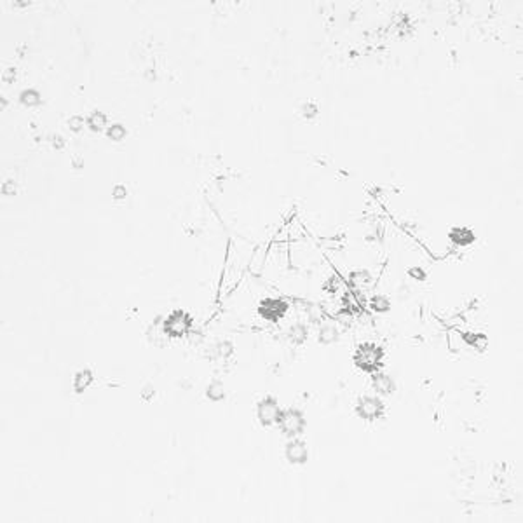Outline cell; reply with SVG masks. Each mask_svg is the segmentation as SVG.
I'll list each match as a JSON object with an SVG mask.
<instances>
[{
  "instance_id": "cell-6",
  "label": "cell",
  "mask_w": 523,
  "mask_h": 523,
  "mask_svg": "<svg viewBox=\"0 0 523 523\" xmlns=\"http://www.w3.org/2000/svg\"><path fill=\"white\" fill-rule=\"evenodd\" d=\"M288 310V303L279 298H265L260 302L259 312L267 321H279Z\"/></svg>"
},
{
  "instance_id": "cell-4",
  "label": "cell",
  "mask_w": 523,
  "mask_h": 523,
  "mask_svg": "<svg viewBox=\"0 0 523 523\" xmlns=\"http://www.w3.org/2000/svg\"><path fill=\"white\" fill-rule=\"evenodd\" d=\"M356 413L363 420H377L384 413L382 399L375 398V396H365V398L359 399L358 406H356Z\"/></svg>"
},
{
  "instance_id": "cell-12",
  "label": "cell",
  "mask_w": 523,
  "mask_h": 523,
  "mask_svg": "<svg viewBox=\"0 0 523 523\" xmlns=\"http://www.w3.org/2000/svg\"><path fill=\"white\" fill-rule=\"evenodd\" d=\"M86 124L89 126L91 131L98 133V131H101L105 126L108 124V119H107V115H105L101 110H94V112H91L89 117L86 119Z\"/></svg>"
},
{
  "instance_id": "cell-7",
  "label": "cell",
  "mask_w": 523,
  "mask_h": 523,
  "mask_svg": "<svg viewBox=\"0 0 523 523\" xmlns=\"http://www.w3.org/2000/svg\"><path fill=\"white\" fill-rule=\"evenodd\" d=\"M284 455L288 459V462L291 464H305L307 459H309V452H307V447L302 440H293L286 445V450Z\"/></svg>"
},
{
  "instance_id": "cell-15",
  "label": "cell",
  "mask_w": 523,
  "mask_h": 523,
  "mask_svg": "<svg viewBox=\"0 0 523 523\" xmlns=\"http://www.w3.org/2000/svg\"><path fill=\"white\" fill-rule=\"evenodd\" d=\"M288 337H289V340H291L293 344H302V342L307 338V328L303 326V324H300V323L293 324V326L289 328Z\"/></svg>"
},
{
  "instance_id": "cell-8",
  "label": "cell",
  "mask_w": 523,
  "mask_h": 523,
  "mask_svg": "<svg viewBox=\"0 0 523 523\" xmlns=\"http://www.w3.org/2000/svg\"><path fill=\"white\" fill-rule=\"evenodd\" d=\"M372 382H373L375 391L380 392V394H391V392H394V389H396V384H394V380H392V377L387 375V373H382V372L373 373Z\"/></svg>"
},
{
  "instance_id": "cell-26",
  "label": "cell",
  "mask_w": 523,
  "mask_h": 523,
  "mask_svg": "<svg viewBox=\"0 0 523 523\" xmlns=\"http://www.w3.org/2000/svg\"><path fill=\"white\" fill-rule=\"evenodd\" d=\"M154 386H150V384H147V386H145L143 387V391H141V398H143V399H147V401H148V399H150L152 398V396H154Z\"/></svg>"
},
{
  "instance_id": "cell-11",
  "label": "cell",
  "mask_w": 523,
  "mask_h": 523,
  "mask_svg": "<svg viewBox=\"0 0 523 523\" xmlns=\"http://www.w3.org/2000/svg\"><path fill=\"white\" fill-rule=\"evenodd\" d=\"M450 239L457 246H468V245H471V243L475 241V236H473V232L469 231V229L459 227V229H452Z\"/></svg>"
},
{
  "instance_id": "cell-14",
  "label": "cell",
  "mask_w": 523,
  "mask_h": 523,
  "mask_svg": "<svg viewBox=\"0 0 523 523\" xmlns=\"http://www.w3.org/2000/svg\"><path fill=\"white\" fill-rule=\"evenodd\" d=\"M206 398L211 401H222L225 398V387L222 384V380H213L210 384V387L206 389Z\"/></svg>"
},
{
  "instance_id": "cell-24",
  "label": "cell",
  "mask_w": 523,
  "mask_h": 523,
  "mask_svg": "<svg viewBox=\"0 0 523 523\" xmlns=\"http://www.w3.org/2000/svg\"><path fill=\"white\" fill-rule=\"evenodd\" d=\"M408 274L412 275L413 279H419V281H424V279H426V272H424L420 267L410 268V270H408Z\"/></svg>"
},
{
  "instance_id": "cell-13",
  "label": "cell",
  "mask_w": 523,
  "mask_h": 523,
  "mask_svg": "<svg viewBox=\"0 0 523 523\" xmlns=\"http://www.w3.org/2000/svg\"><path fill=\"white\" fill-rule=\"evenodd\" d=\"M19 103L24 107H37L40 103V93L35 89H24L19 93Z\"/></svg>"
},
{
  "instance_id": "cell-5",
  "label": "cell",
  "mask_w": 523,
  "mask_h": 523,
  "mask_svg": "<svg viewBox=\"0 0 523 523\" xmlns=\"http://www.w3.org/2000/svg\"><path fill=\"white\" fill-rule=\"evenodd\" d=\"M282 410L279 408L277 401L270 396L263 398L262 401L257 405V417H259L262 426H272L279 420V415H281Z\"/></svg>"
},
{
  "instance_id": "cell-25",
  "label": "cell",
  "mask_w": 523,
  "mask_h": 523,
  "mask_svg": "<svg viewBox=\"0 0 523 523\" xmlns=\"http://www.w3.org/2000/svg\"><path fill=\"white\" fill-rule=\"evenodd\" d=\"M309 317H310V321H312V323H317V321L321 319V309H319V307H316V305L310 307V309H309Z\"/></svg>"
},
{
  "instance_id": "cell-21",
  "label": "cell",
  "mask_w": 523,
  "mask_h": 523,
  "mask_svg": "<svg viewBox=\"0 0 523 523\" xmlns=\"http://www.w3.org/2000/svg\"><path fill=\"white\" fill-rule=\"evenodd\" d=\"M2 192L5 194V196H14V194H17V185L14 180H7L5 183H3L2 187Z\"/></svg>"
},
{
  "instance_id": "cell-16",
  "label": "cell",
  "mask_w": 523,
  "mask_h": 523,
  "mask_svg": "<svg viewBox=\"0 0 523 523\" xmlns=\"http://www.w3.org/2000/svg\"><path fill=\"white\" fill-rule=\"evenodd\" d=\"M370 307H372L375 312H387L391 309V302L386 295H375L370 300Z\"/></svg>"
},
{
  "instance_id": "cell-2",
  "label": "cell",
  "mask_w": 523,
  "mask_h": 523,
  "mask_svg": "<svg viewBox=\"0 0 523 523\" xmlns=\"http://www.w3.org/2000/svg\"><path fill=\"white\" fill-rule=\"evenodd\" d=\"M190 324H192V317L185 310H173L164 321H162V333L168 335V337H183L187 331L190 330Z\"/></svg>"
},
{
  "instance_id": "cell-9",
  "label": "cell",
  "mask_w": 523,
  "mask_h": 523,
  "mask_svg": "<svg viewBox=\"0 0 523 523\" xmlns=\"http://www.w3.org/2000/svg\"><path fill=\"white\" fill-rule=\"evenodd\" d=\"M93 380H94V373L91 372L89 368L80 370V372H77L75 377H73V389H75V392H84L93 384Z\"/></svg>"
},
{
  "instance_id": "cell-19",
  "label": "cell",
  "mask_w": 523,
  "mask_h": 523,
  "mask_svg": "<svg viewBox=\"0 0 523 523\" xmlns=\"http://www.w3.org/2000/svg\"><path fill=\"white\" fill-rule=\"evenodd\" d=\"M84 122H86V119H82L80 115H72V117L66 121V126H68V129L72 131V133H79V131L82 129Z\"/></svg>"
},
{
  "instance_id": "cell-18",
  "label": "cell",
  "mask_w": 523,
  "mask_h": 523,
  "mask_svg": "<svg viewBox=\"0 0 523 523\" xmlns=\"http://www.w3.org/2000/svg\"><path fill=\"white\" fill-rule=\"evenodd\" d=\"M351 281L354 282L356 286H358V284L361 286V284H366V282L372 281V275H370L368 272H365V270H356V272H352V274H351Z\"/></svg>"
},
{
  "instance_id": "cell-23",
  "label": "cell",
  "mask_w": 523,
  "mask_h": 523,
  "mask_svg": "<svg viewBox=\"0 0 523 523\" xmlns=\"http://www.w3.org/2000/svg\"><path fill=\"white\" fill-rule=\"evenodd\" d=\"M16 73H17L16 68H14V66H10V68H5L2 79L5 80V82H14V80H16Z\"/></svg>"
},
{
  "instance_id": "cell-10",
  "label": "cell",
  "mask_w": 523,
  "mask_h": 523,
  "mask_svg": "<svg viewBox=\"0 0 523 523\" xmlns=\"http://www.w3.org/2000/svg\"><path fill=\"white\" fill-rule=\"evenodd\" d=\"M317 340H319V344L323 345H330L333 344V342L338 340V330L335 324L328 323V324H323L319 330V333H317Z\"/></svg>"
},
{
  "instance_id": "cell-22",
  "label": "cell",
  "mask_w": 523,
  "mask_h": 523,
  "mask_svg": "<svg viewBox=\"0 0 523 523\" xmlns=\"http://www.w3.org/2000/svg\"><path fill=\"white\" fill-rule=\"evenodd\" d=\"M126 196H128V190H126L124 185H115V187H114V192H112V197H114L115 201L124 199Z\"/></svg>"
},
{
  "instance_id": "cell-3",
  "label": "cell",
  "mask_w": 523,
  "mask_h": 523,
  "mask_svg": "<svg viewBox=\"0 0 523 523\" xmlns=\"http://www.w3.org/2000/svg\"><path fill=\"white\" fill-rule=\"evenodd\" d=\"M279 429L282 431V434L289 438H295L298 434H302L305 431V417L300 410L295 408H289V410H282L281 415H279Z\"/></svg>"
},
{
  "instance_id": "cell-28",
  "label": "cell",
  "mask_w": 523,
  "mask_h": 523,
  "mask_svg": "<svg viewBox=\"0 0 523 523\" xmlns=\"http://www.w3.org/2000/svg\"><path fill=\"white\" fill-rule=\"evenodd\" d=\"M73 168H77V169L82 168V159H80V161L79 159H75V161H73Z\"/></svg>"
},
{
  "instance_id": "cell-17",
  "label": "cell",
  "mask_w": 523,
  "mask_h": 523,
  "mask_svg": "<svg viewBox=\"0 0 523 523\" xmlns=\"http://www.w3.org/2000/svg\"><path fill=\"white\" fill-rule=\"evenodd\" d=\"M126 134H128V131H126V128L121 124V122H114V124L108 126V129H107V136H108V140H112V141H122L126 138Z\"/></svg>"
},
{
  "instance_id": "cell-20",
  "label": "cell",
  "mask_w": 523,
  "mask_h": 523,
  "mask_svg": "<svg viewBox=\"0 0 523 523\" xmlns=\"http://www.w3.org/2000/svg\"><path fill=\"white\" fill-rule=\"evenodd\" d=\"M317 112H319V108H317L316 103H305L302 107V115L305 119H314L317 115Z\"/></svg>"
},
{
  "instance_id": "cell-1",
  "label": "cell",
  "mask_w": 523,
  "mask_h": 523,
  "mask_svg": "<svg viewBox=\"0 0 523 523\" xmlns=\"http://www.w3.org/2000/svg\"><path fill=\"white\" fill-rule=\"evenodd\" d=\"M384 359V351L382 347L375 344H361L354 352V363L358 368H361L363 372L375 373L380 368Z\"/></svg>"
},
{
  "instance_id": "cell-27",
  "label": "cell",
  "mask_w": 523,
  "mask_h": 523,
  "mask_svg": "<svg viewBox=\"0 0 523 523\" xmlns=\"http://www.w3.org/2000/svg\"><path fill=\"white\" fill-rule=\"evenodd\" d=\"M51 141H52V145H54V147L58 148V150H61V148L65 147V140H63V138L59 136V134H54V136L51 138Z\"/></svg>"
}]
</instances>
